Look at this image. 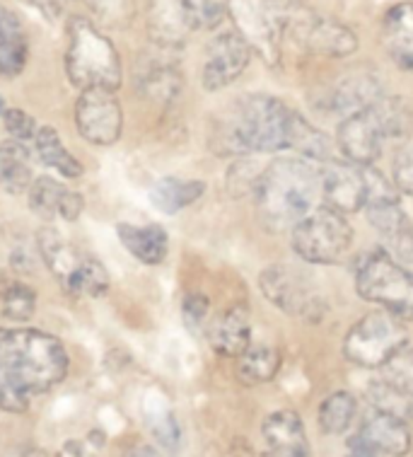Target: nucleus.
I'll return each mask as SVG.
<instances>
[{"label": "nucleus", "instance_id": "nucleus-1", "mask_svg": "<svg viewBox=\"0 0 413 457\" xmlns=\"http://www.w3.org/2000/svg\"><path fill=\"white\" fill-rule=\"evenodd\" d=\"M68 373L66 346L42 329H0V409L22 414Z\"/></svg>", "mask_w": 413, "mask_h": 457}, {"label": "nucleus", "instance_id": "nucleus-2", "mask_svg": "<svg viewBox=\"0 0 413 457\" xmlns=\"http://www.w3.org/2000/svg\"><path fill=\"white\" fill-rule=\"evenodd\" d=\"M293 112L271 95H247L218 119L211 148L218 155L278 153L290 148Z\"/></svg>", "mask_w": 413, "mask_h": 457}, {"label": "nucleus", "instance_id": "nucleus-3", "mask_svg": "<svg viewBox=\"0 0 413 457\" xmlns=\"http://www.w3.org/2000/svg\"><path fill=\"white\" fill-rule=\"evenodd\" d=\"M254 194L259 216L268 230H293L314 211L322 194V172L307 160L278 158L259 175Z\"/></svg>", "mask_w": 413, "mask_h": 457}, {"label": "nucleus", "instance_id": "nucleus-4", "mask_svg": "<svg viewBox=\"0 0 413 457\" xmlns=\"http://www.w3.org/2000/svg\"><path fill=\"white\" fill-rule=\"evenodd\" d=\"M230 15L252 51L273 66L281 59L283 39L298 34L312 10L305 0H230Z\"/></svg>", "mask_w": 413, "mask_h": 457}, {"label": "nucleus", "instance_id": "nucleus-5", "mask_svg": "<svg viewBox=\"0 0 413 457\" xmlns=\"http://www.w3.org/2000/svg\"><path fill=\"white\" fill-rule=\"evenodd\" d=\"M66 73L70 83L80 90H90V87L116 90L121 85L119 51L85 17H73L68 25Z\"/></svg>", "mask_w": 413, "mask_h": 457}, {"label": "nucleus", "instance_id": "nucleus-6", "mask_svg": "<svg viewBox=\"0 0 413 457\" xmlns=\"http://www.w3.org/2000/svg\"><path fill=\"white\" fill-rule=\"evenodd\" d=\"M358 295L401 320L413 317V274L387 252H370L356 274Z\"/></svg>", "mask_w": 413, "mask_h": 457}, {"label": "nucleus", "instance_id": "nucleus-7", "mask_svg": "<svg viewBox=\"0 0 413 457\" xmlns=\"http://www.w3.org/2000/svg\"><path fill=\"white\" fill-rule=\"evenodd\" d=\"M39 252L44 262L56 276L63 291L70 295H92L100 298L109 288V274L95 257L87 252L73 247L66 237H61L56 230H42L39 235Z\"/></svg>", "mask_w": 413, "mask_h": 457}, {"label": "nucleus", "instance_id": "nucleus-8", "mask_svg": "<svg viewBox=\"0 0 413 457\" xmlns=\"http://www.w3.org/2000/svg\"><path fill=\"white\" fill-rule=\"evenodd\" d=\"M353 245V228L334 208H314L293 228V250L310 264H336Z\"/></svg>", "mask_w": 413, "mask_h": 457}, {"label": "nucleus", "instance_id": "nucleus-9", "mask_svg": "<svg viewBox=\"0 0 413 457\" xmlns=\"http://www.w3.org/2000/svg\"><path fill=\"white\" fill-rule=\"evenodd\" d=\"M399 320L401 317L382 312V310L358 320L343 341V353L348 361L360 368L384 366L409 341V334Z\"/></svg>", "mask_w": 413, "mask_h": 457}, {"label": "nucleus", "instance_id": "nucleus-10", "mask_svg": "<svg viewBox=\"0 0 413 457\" xmlns=\"http://www.w3.org/2000/svg\"><path fill=\"white\" fill-rule=\"evenodd\" d=\"M259 286L266 298L290 317L319 322L326 312V303L317 283L288 264H273L264 269L259 276Z\"/></svg>", "mask_w": 413, "mask_h": 457}, {"label": "nucleus", "instance_id": "nucleus-11", "mask_svg": "<svg viewBox=\"0 0 413 457\" xmlns=\"http://www.w3.org/2000/svg\"><path fill=\"white\" fill-rule=\"evenodd\" d=\"M75 124L87 143L112 145L119 141L124 129V112L114 90H104V87L83 90L75 104Z\"/></svg>", "mask_w": 413, "mask_h": 457}, {"label": "nucleus", "instance_id": "nucleus-12", "mask_svg": "<svg viewBox=\"0 0 413 457\" xmlns=\"http://www.w3.org/2000/svg\"><path fill=\"white\" fill-rule=\"evenodd\" d=\"M252 46L237 29H227L208 44L206 63L201 71V83L208 92L225 90L247 71Z\"/></svg>", "mask_w": 413, "mask_h": 457}, {"label": "nucleus", "instance_id": "nucleus-13", "mask_svg": "<svg viewBox=\"0 0 413 457\" xmlns=\"http://www.w3.org/2000/svg\"><path fill=\"white\" fill-rule=\"evenodd\" d=\"M382 141H384V133H382L380 121L375 117L372 107L360 109V112H353L341 119L336 143H339L341 153L353 165H370L380 158Z\"/></svg>", "mask_w": 413, "mask_h": 457}, {"label": "nucleus", "instance_id": "nucleus-14", "mask_svg": "<svg viewBox=\"0 0 413 457\" xmlns=\"http://www.w3.org/2000/svg\"><path fill=\"white\" fill-rule=\"evenodd\" d=\"M368 223L375 228V233L380 235L382 247L389 257H394L401 264L413 262V223L406 216L404 208L399 201L392 204H372L365 206Z\"/></svg>", "mask_w": 413, "mask_h": 457}, {"label": "nucleus", "instance_id": "nucleus-15", "mask_svg": "<svg viewBox=\"0 0 413 457\" xmlns=\"http://www.w3.org/2000/svg\"><path fill=\"white\" fill-rule=\"evenodd\" d=\"M300 44L314 56H326V59H346L358 51V34L351 27L341 25L339 20L331 17L310 15L295 34Z\"/></svg>", "mask_w": 413, "mask_h": 457}, {"label": "nucleus", "instance_id": "nucleus-16", "mask_svg": "<svg viewBox=\"0 0 413 457\" xmlns=\"http://www.w3.org/2000/svg\"><path fill=\"white\" fill-rule=\"evenodd\" d=\"M322 194L326 206L339 213H356L368 204V182H365L363 165H346L336 162L324 170Z\"/></svg>", "mask_w": 413, "mask_h": 457}, {"label": "nucleus", "instance_id": "nucleus-17", "mask_svg": "<svg viewBox=\"0 0 413 457\" xmlns=\"http://www.w3.org/2000/svg\"><path fill=\"white\" fill-rule=\"evenodd\" d=\"M29 192V208L44 220H54V218H63L68 223H73L80 218L85 208L83 196L73 189H68L51 177H39L34 179Z\"/></svg>", "mask_w": 413, "mask_h": 457}, {"label": "nucleus", "instance_id": "nucleus-18", "mask_svg": "<svg viewBox=\"0 0 413 457\" xmlns=\"http://www.w3.org/2000/svg\"><path fill=\"white\" fill-rule=\"evenodd\" d=\"M356 436L360 441L368 443L372 450L389 457H404L413 448L409 421L399 419V416L382 414V411H375V409L365 419Z\"/></svg>", "mask_w": 413, "mask_h": 457}, {"label": "nucleus", "instance_id": "nucleus-19", "mask_svg": "<svg viewBox=\"0 0 413 457\" xmlns=\"http://www.w3.org/2000/svg\"><path fill=\"white\" fill-rule=\"evenodd\" d=\"M382 44L389 59L413 73V3L401 0L382 20Z\"/></svg>", "mask_w": 413, "mask_h": 457}, {"label": "nucleus", "instance_id": "nucleus-20", "mask_svg": "<svg viewBox=\"0 0 413 457\" xmlns=\"http://www.w3.org/2000/svg\"><path fill=\"white\" fill-rule=\"evenodd\" d=\"M211 344L220 356L240 358L252 344V327H249L247 305H232L218 317L211 327Z\"/></svg>", "mask_w": 413, "mask_h": 457}, {"label": "nucleus", "instance_id": "nucleus-21", "mask_svg": "<svg viewBox=\"0 0 413 457\" xmlns=\"http://www.w3.org/2000/svg\"><path fill=\"white\" fill-rule=\"evenodd\" d=\"M116 233H119V240H121L126 250L143 264L155 266L165 262L167 252H169V237H167L165 228H160V225L119 223Z\"/></svg>", "mask_w": 413, "mask_h": 457}, {"label": "nucleus", "instance_id": "nucleus-22", "mask_svg": "<svg viewBox=\"0 0 413 457\" xmlns=\"http://www.w3.org/2000/svg\"><path fill=\"white\" fill-rule=\"evenodd\" d=\"M261 433H264V441L268 443V450L293 453V455H310V443H307L302 419L290 409L273 411L264 421Z\"/></svg>", "mask_w": 413, "mask_h": 457}, {"label": "nucleus", "instance_id": "nucleus-23", "mask_svg": "<svg viewBox=\"0 0 413 457\" xmlns=\"http://www.w3.org/2000/svg\"><path fill=\"white\" fill-rule=\"evenodd\" d=\"M29 56V44L22 25L17 22V17L0 8V75L15 78L22 73Z\"/></svg>", "mask_w": 413, "mask_h": 457}, {"label": "nucleus", "instance_id": "nucleus-24", "mask_svg": "<svg viewBox=\"0 0 413 457\" xmlns=\"http://www.w3.org/2000/svg\"><path fill=\"white\" fill-rule=\"evenodd\" d=\"M206 194V184L199 179H179V177H165L153 184L150 189V204L167 216L179 213L182 208L196 204Z\"/></svg>", "mask_w": 413, "mask_h": 457}, {"label": "nucleus", "instance_id": "nucleus-25", "mask_svg": "<svg viewBox=\"0 0 413 457\" xmlns=\"http://www.w3.org/2000/svg\"><path fill=\"white\" fill-rule=\"evenodd\" d=\"M382 97V87L375 75H351L343 78L336 87H334V97H331V107L341 112L343 117L360 112V109L372 107L375 102Z\"/></svg>", "mask_w": 413, "mask_h": 457}, {"label": "nucleus", "instance_id": "nucleus-26", "mask_svg": "<svg viewBox=\"0 0 413 457\" xmlns=\"http://www.w3.org/2000/svg\"><path fill=\"white\" fill-rule=\"evenodd\" d=\"M29 153L20 141L0 143V187L8 194H22L32 187Z\"/></svg>", "mask_w": 413, "mask_h": 457}, {"label": "nucleus", "instance_id": "nucleus-27", "mask_svg": "<svg viewBox=\"0 0 413 457\" xmlns=\"http://www.w3.org/2000/svg\"><path fill=\"white\" fill-rule=\"evenodd\" d=\"M148 27L153 39L167 49L184 44V37L189 32V25H186L182 8H179V0H157L150 10Z\"/></svg>", "mask_w": 413, "mask_h": 457}, {"label": "nucleus", "instance_id": "nucleus-28", "mask_svg": "<svg viewBox=\"0 0 413 457\" xmlns=\"http://www.w3.org/2000/svg\"><path fill=\"white\" fill-rule=\"evenodd\" d=\"M34 143H37V153H39L44 165L56 170L58 175L68 177V179H78V177L85 175L83 162L68 153L66 143L61 141V133L56 129L42 126L34 136Z\"/></svg>", "mask_w": 413, "mask_h": 457}, {"label": "nucleus", "instance_id": "nucleus-29", "mask_svg": "<svg viewBox=\"0 0 413 457\" xmlns=\"http://www.w3.org/2000/svg\"><path fill=\"white\" fill-rule=\"evenodd\" d=\"M281 370V353L268 344H249V349L237 358V378L247 387L268 383Z\"/></svg>", "mask_w": 413, "mask_h": 457}, {"label": "nucleus", "instance_id": "nucleus-30", "mask_svg": "<svg viewBox=\"0 0 413 457\" xmlns=\"http://www.w3.org/2000/svg\"><path fill=\"white\" fill-rule=\"evenodd\" d=\"M372 112L380 121V129L384 138H394V141H404L413 131V112L409 109L401 97H384L372 104Z\"/></svg>", "mask_w": 413, "mask_h": 457}, {"label": "nucleus", "instance_id": "nucleus-31", "mask_svg": "<svg viewBox=\"0 0 413 457\" xmlns=\"http://www.w3.org/2000/svg\"><path fill=\"white\" fill-rule=\"evenodd\" d=\"M290 148L298 150L300 155H305L310 160H319L326 162L331 160L334 153V143L324 136L322 131H317L305 117H300L293 112V124H290Z\"/></svg>", "mask_w": 413, "mask_h": 457}, {"label": "nucleus", "instance_id": "nucleus-32", "mask_svg": "<svg viewBox=\"0 0 413 457\" xmlns=\"http://www.w3.org/2000/svg\"><path fill=\"white\" fill-rule=\"evenodd\" d=\"M358 411V402L351 392H334L324 399L319 407V428L326 436H341L353 424Z\"/></svg>", "mask_w": 413, "mask_h": 457}, {"label": "nucleus", "instance_id": "nucleus-33", "mask_svg": "<svg viewBox=\"0 0 413 457\" xmlns=\"http://www.w3.org/2000/svg\"><path fill=\"white\" fill-rule=\"evenodd\" d=\"M365 397H368V402H370V407L375 409V411L399 416V419H404V421H411L413 397H409L406 392H401L399 387L387 383V380H377V383L368 385Z\"/></svg>", "mask_w": 413, "mask_h": 457}, {"label": "nucleus", "instance_id": "nucleus-34", "mask_svg": "<svg viewBox=\"0 0 413 457\" xmlns=\"http://www.w3.org/2000/svg\"><path fill=\"white\" fill-rule=\"evenodd\" d=\"M141 87L145 97L169 102L182 90V75L169 63H155L141 75Z\"/></svg>", "mask_w": 413, "mask_h": 457}, {"label": "nucleus", "instance_id": "nucleus-35", "mask_svg": "<svg viewBox=\"0 0 413 457\" xmlns=\"http://www.w3.org/2000/svg\"><path fill=\"white\" fill-rule=\"evenodd\" d=\"M189 29H215L230 12V0H179Z\"/></svg>", "mask_w": 413, "mask_h": 457}, {"label": "nucleus", "instance_id": "nucleus-36", "mask_svg": "<svg viewBox=\"0 0 413 457\" xmlns=\"http://www.w3.org/2000/svg\"><path fill=\"white\" fill-rule=\"evenodd\" d=\"M37 308V295L22 283H8L0 288V317L8 322H27Z\"/></svg>", "mask_w": 413, "mask_h": 457}, {"label": "nucleus", "instance_id": "nucleus-37", "mask_svg": "<svg viewBox=\"0 0 413 457\" xmlns=\"http://www.w3.org/2000/svg\"><path fill=\"white\" fill-rule=\"evenodd\" d=\"M384 380L413 397V344L406 341L404 346L384 363Z\"/></svg>", "mask_w": 413, "mask_h": 457}, {"label": "nucleus", "instance_id": "nucleus-38", "mask_svg": "<svg viewBox=\"0 0 413 457\" xmlns=\"http://www.w3.org/2000/svg\"><path fill=\"white\" fill-rule=\"evenodd\" d=\"M104 22H126L133 15V0H83Z\"/></svg>", "mask_w": 413, "mask_h": 457}, {"label": "nucleus", "instance_id": "nucleus-39", "mask_svg": "<svg viewBox=\"0 0 413 457\" xmlns=\"http://www.w3.org/2000/svg\"><path fill=\"white\" fill-rule=\"evenodd\" d=\"M3 124H5V131L20 143L29 141V138H34L37 131H39V129H37V121H34L27 112H22V109H5Z\"/></svg>", "mask_w": 413, "mask_h": 457}, {"label": "nucleus", "instance_id": "nucleus-40", "mask_svg": "<svg viewBox=\"0 0 413 457\" xmlns=\"http://www.w3.org/2000/svg\"><path fill=\"white\" fill-rule=\"evenodd\" d=\"M392 182L397 184V189L401 194L413 196V148L404 150L392 167Z\"/></svg>", "mask_w": 413, "mask_h": 457}, {"label": "nucleus", "instance_id": "nucleus-41", "mask_svg": "<svg viewBox=\"0 0 413 457\" xmlns=\"http://www.w3.org/2000/svg\"><path fill=\"white\" fill-rule=\"evenodd\" d=\"M150 431L155 433V438L162 443L165 448H177V443H179V426H177L172 414L162 411L160 416H155V419L150 421Z\"/></svg>", "mask_w": 413, "mask_h": 457}, {"label": "nucleus", "instance_id": "nucleus-42", "mask_svg": "<svg viewBox=\"0 0 413 457\" xmlns=\"http://www.w3.org/2000/svg\"><path fill=\"white\" fill-rule=\"evenodd\" d=\"M208 310H211V303H208L206 295H201V293H189V295L184 298V317H186L189 325H201V322L206 320Z\"/></svg>", "mask_w": 413, "mask_h": 457}, {"label": "nucleus", "instance_id": "nucleus-43", "mask_svg": "<svg viewBox=\"0 0 413 457\" xmlns=\"http://www.w3.org/2000/svg\"><path fill=\"white\" fill-rule=\"evenodd\" d=\"M25 3L39 10V12L49 17V20H56V17L61 15V0H25Z\"/></svg>", "mask_w": 413, "mask_h": 457}, {"label": "nucleus", "instance_id": "nucleus-44", "mask_svg": "<svg viewBox=\"0 0 413 457\" xmlns=\"http://www.w3.org/2000/svg\"><path fill=\"white\" fill-rule=\"evenodd\" d=\"M380 453L377 450H372L370 445L365 441H360L358 436H353L351 441H348V453L346 457H377Z\"/></svg>", "mask_w": 413, "mask_h": 457}, {"label": "nucleus", "instance_id": "nucleus-45", "mask_svg": "<svg viewBox=\"0 0 413 457\" xmlns=\"http://www.w3.org/2000/svg\"><path fill=\"white\" fill-rule=\"evenodd\" d=\"M126 457H162V455H160L155 448H150V445H138V448H133Z\"/></svg>", "mask_w": 413, "mask_h": 457}, {"label": "nucleus", "instance_id": "nucleus-46", "mask_svg": "<svg viewBox=\"0 0 413 457\" xmlns=\"http://www.w3.org/2000/svg\"><path fill=\"white\" fill-rule=\"evenodd\" d=\"M261 457H310V455H293V453H276V450H268Z\"/></svg>", "mask_w": 413, "mask_h": 457}, {"label": "nucleus", "instance_id": "nucleus-47", "mask_svg": "<svg viewBox=\"0 0 413 457\" xmlns=\"http://www.w3.org/2000/svg\"><path fill=\"white\" fill-rule=\"evenodd\" d=\"M0 114H5V102H3V97H0Z\"/></svg>", "mask_w": 413, "mask_h": 457}]
</instances>
